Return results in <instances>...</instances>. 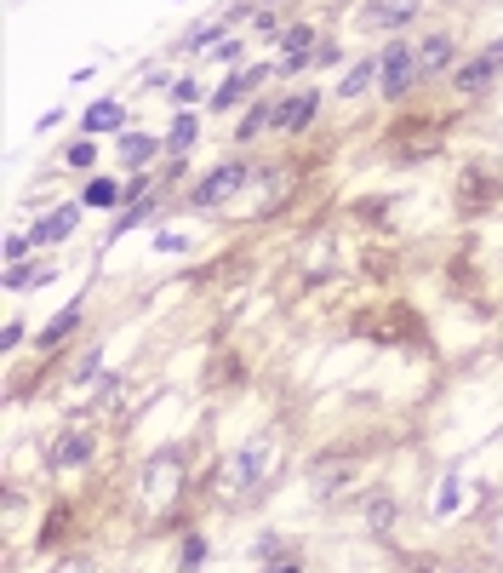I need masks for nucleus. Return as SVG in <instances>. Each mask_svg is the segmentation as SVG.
<instances>
[{"mask_svg":"<svg viewBox=\"0 0 503 573\" xmlns=\"http://www.w3.org/2000/svg\"><path fill=\"white\" fill-rule=\"evenodd\" d=\"M155 150H161V143L149 133H121V166H126V173H132V166H149Z\"/></svg>","mask_w":503,"mask_h":573,"instance_id":"nucleus-14","label":"nucleus"},{"mask_svg":"<svg viewBox=\"0 0 503 573\" xmlns=\"http://www.w3.org/2000/svg\"><path fill=\"white\" fill-rule=\"evenodd\" d=\"M52 275H58V264H6V287L29 292V287H47Z\"/></svg>","mask_w":503,"mask_h":573,"instance_id":"nucleus-13","label":"nucleus"},{"mask_svg":"<svg viewBox=\"0 0 503 573\" xmlns=\"http://www.w3.org/2000/svg\"><path fill=\"white\" fill-rule=\"evenodd\" d=\"M75 322H80V304H69L63 315H52V322L40 327V345H47V350H52V345H63V338H69V327H75Z\"/></svg>","mask_w":503,"mask_h":573,"instance_id":"nucleus-18","label":"nucleus"},{"mask_svg":"<svg viewBox=\"0 0 503 573\" xmlns=\"http://www.w3.org/2000/svg\"><path fill=\"white\" fill-rule=\"evenodd\" d=\"M29 247H35L29 236H6V264H24V259H29Z\"/></svg>","mask_w":503,"mask_h":573,"instance_id":"nucleus-25","label":"nucleus"},{"mask_svg":"<svg viewBox=\"0 0 503 573\" xmlns=\"http://www.w3.org/2000/svg\"><path fill=\"white\" fill-rule=\"evenodd\" d=\"M201 562H206V539H201V534H189V539H183V562H178V568H183V573H194Z\"/></svg>","mask_w":503,"mask_h":573,"instance_id":"nucleus-23","label":"nucleus"},{"mask_svg":"<svg viewBox=\"0 0 503 573\" xmlns=\"http://www.w3.org/2000/svg\"><path fill=\"white\" fill-rule=\"evenodd\" d=\"M280 47H287V52H315V29L309 24H292L287 35H280Z\"/></svg>","mask_w":503,"mask_h":573,"instance_id":"nucleus-21","label":"nucleus"},{"mask_svg":"<svg viewBox=\"0 0 503 573\" xmlns=\"http://www.w3.org/2000/svg\"><path fill=\"white\" fill-rule=\"evenodd\" d=\"M418 573H429V568H418ZM446 573H457V568H446Z\"/></svg>","mask_w":503,"mask_h":573,"instance_id":"nucleus-31","label":"nucleus"},{"mask_svg":"<svg viewBox=\"0 0 503 573\" xmlns=\"http://www.w3.org/2000/svg\"><path fill=\"white\" fill-rule=\"evenodd\" d=\"M366 527H372V534H389V527H395V499H389V493L366 499Z\"/></svg>","mask_w":503,"mask_h":573,"instance_id":"nucleus-16","label":"nucleus"},{"mask_svg":"<svg viewBox=\"0 0 503 573\" xmlns=\"http://www.w3.org/2000/svg\"><path fill=\"white\" fill-rule=\"evenodd\" d=\"M92 430H86V424H69V430H63L58 441H52V453H47V471H75V464H86L92 459Z\"/></svg>","mask_w":503,"mask_h":573,"instance_id":"nucleus-5","label":"nucleus"},{"mask_svg":"<svg viewBox=\"0 0 503 573\" xmlns=\"http://www.w3.org/2000/svg\"><path fill=\"white\" fill-rule=\"evenodd\" d=\"M240 58V40H217L212 47V63H235Z\"/></svg>","mask_w":503,"mask_h":573,"instance_id":"nucleus-27","label":"nucleus"},{"mask_svg":"<svg viewBox=\"0 0 503 573\" xmlns=\"http://www.w3.org/2000/svg\"><path fill=\"white\" fill-rule=\"evenodd\" d=\"M194 133H201V126H194V115H178V121H172V133H166V150L183 161V150L194 143Z\"/></svg>","mask_w":503,"mask_h":573,"instance_id":"nucleus-19","label":"nucleus"},{"mask_svg":"<svg viewBox=\"0 0 503 573\" xmlns=\"http://www.w3.org/2000/svg\"><path fill=\"white\" fill-rule=\"evenodd\" d=\"M275 573H298V568H292V562H287V568H275Z\"/></svg>","mask_w":503,"mask_h":573,"instance_id":"nucleus-30","label":"nucleus"},{"mask_svg":"<svg viewBox=\"0 0 503 573\" xmlns=\"http://www.w3.org/2000/svg\"><path fill=\"white\" fill-rule=\"evenodd\" d=\"M126 126V103H92V110H86V121H80V138H92V133H121Z\"/></svg>","mask_w":503,"mask_h":573,"instance_id":"nucleus-10","label":"nucleus"},{"mask_svg":"<svg viewBox=\"0 0 503 573\" xmlns=\"http://www.w3.org/2000/svg\"><path fill=\"white\" fill-rule=\"evenodd\" d=\"M264 6H275V0H264Z\"/></svg>","mask_w":503,"mask_h":573,"instance_id":"nucleus-32","label":"nucleus"},{"mask_svg":"<svg viewBox=\"0 0 503 573\" xmlns=\"http://www.w3.org/2000/svg\"><path fill=\"white\" fill-rule=\"evenodd\" d=\"M63 573H86V562H69V568H63Z\"/></svg>","mask_w":503,"mask_h":573,"instance_id":"nucleus-29","label":"nucleus"},{"mask_svg":"<svg viewBox=\"0 0 503 573\" xmlns=\"http://www.w3.org/2000/svg\"><path fill=\"white\" fill-rule=\"evenodd\" d=\"M92 161H98V150H92V138H80L75 150H69V166H86V173H92Z\"/></svg>","mask_w":503,"mask_h":573,"instance_id":"nucleus-24","label":"nucleus"},{"mask_svg":"<svg viewBox=\"0 0 503 573\" xmlns=\"http://www.w3.org/2000/svg\"><path fill=\"white\" fill-rule=\"evenodd\" d=\"M194 98H201V87H194L189 75H183V80H172V103H194Z\"/></svg>","mask_w":503,"mask_h":573,"instance_id":"nucleus-26","label":"nucleus"},{"mask_svg":"<svg viewBox=\"0 0 503 573\" xmlns=\"http://www.w3.org/2000/svg\"><path fill=\"white\" fill-rule=\"evenodd\" d=\"M264 126H275V110H269V103H257V110H252L246 121H240V138H257Z\"/></svg>","mask_w":503,"mask_h":573,"instance_id":"nucleus-22","label":"nucleus"},{"mask_svg":"<svg viewBox=\"0 0 503 573\" xmlns=\"http://www.w3.org/2000/svg\"><path fill=\"white\" fill-rule=\"evenodd\" d=\"M264 464H269V436H252L246 448H240V453L224 464L217 487H224V493H252V487L264 482Z\"/></svg>","mask_w":503,"mask_h":573,"instance_id":"nucleus-1","label":"nucleus"},{"mask_svg":"<svg viewBox=\"0 0 503 573\" xmlns=\"http://www.w3.org/2000/svg\"><path fill=\"white\" fill-rule=\"evenodd\" d=\"M343 482H349V471H343V464H320V471H309V487H315V499H332Z\"/></svg>","mask_w":503,"mask_h":573,"instance_id":"nucleus-17","label":"nucleus"},{"mask_svg":"<svg viewBox=\"0 0 503 573\" xmlns=\"http://www.w3.org/2000/svg\"><path fill=\"white\" fill-rule=\"evenodd\" d=\"M315 110H320V92H292L275 110V133H303V126L315 121Z\"/></svg>","mask_w":503,"mask_h":573,"instance_id":"nucleus-8","label":"nucleus"},{"mask_svg":"<svg viewBox=\"0 0 503 573\" xmlns=\"http://www.w3.org/2000/svg\"><path fill=\"white\" fill-rule=\"evenodd\" d=\"M75 218H80V207H58V212H47V218H40L35 229H29V241L35 247H47V241H63L75 229Z\"/></svg>","mask_w":503,"mask_h":573,"instance_id":"nucleus-11","label":"nucleus"},{"mask_svg":"<svg viewBox=\"0 0 503 573\" xmlns=\"http://www.w3.org/2000/svg\"><path fill=\"white\" fill-rule=\"evenodd\" d=\"M383 75V63L378 58H361V63H349L343 80H338V98H366V87Z\"/></svg>","mask_w":503,"mask_h":573,"instance_id":"nucleus-12","label":"nucleus"},{"mask_svg":"<svg viewBox=\"0 0 503 573\" xmlns=\"http://www.w3.org/2000/svg\"><path fill=\"white\" fill-rule=\"evenodd\" d=\"M264 80H269V63H257V69H240V75H229L224 87L212 92V110H217V115H224V110H235V103L246 98V92H257Z\"/></svg>","mask_w":503,"mask_h":573,"instance_id":"nucleus-7","label":"nucleus"},{"mask_svg":"<svg viewBox=\"0 0 503 573\" xmlns=\"http://www.w3.org/2000/svg\"><path fill=\"white\" fill-rule=\"evenodd\" d=\"M457 493H464V482L446 476V482H441V493H435V516H452V511H457Z\"/></svg>","mask_w":503,"mask_h":573,"instance_id":"nucleus-20","label":"nucleus"},{"mask_svg":"<svg viewBox=\"0 0 503 573\" xmlns=\"http://www.w3.org/2000/svg\"><path fill=\"white\" fill-rule=\"evenodd\" d=\"M412 17H418V0H366L361 6L366 29H406Z\"/></svg>","mask_w":503,"mask_h":573,"instance_id":"nucleus-6","label":"nucleus"},{"mask_svg":"<svg viewBox=\"0 0 503 573\" xmlns=\"http://www.w3.org/2000/svg\"><path fill=\"white\" fill-rule=\"evenodd\" d=\"M246 178H252V166L246 161H224L217 166V173H206L201 184H194V207H224L229 196H240V189H246Z\"/></svg>","mask_w":503,"mask_h":573,"instance_id":"nucleus-3","label":"nucleus"},{"mask_svg":"<svg viewBox=\"0 0 503 573\" xmlns=\"http://www.w3.org/2000/svg\"><path fill=\"white\" fill-rule=\"evenodd\" d=\"M452 58H457L452 35H446V29H435L424 47H418V69H424V75H452Z\"/></svg>","mask_w":503,"mask_h":573,"instance_id":"nucleus-9","label":"nucleus"},{"mask_svg":"<svg viewBox=\"0 0 503 573\" xmlns=\"http://www.w3.org/2000/svg\"><path fill=\"white\" fill-rule=\"evenodd\" d=\"M498 69H503V40L498 47H487L480 58H469V63H457L452 69V92H464V98H480L498 80Z\"/></svg>","mask_w":503,"mask_h":573,"instance_id":"nucleus-4","label":"nucleus"},{"mask_svg":"<svg viewBox=\"0 0 503 573\" xmlns=\"http://www.w3.org/2000/svg\"><path fill=\"white\" fill-rule=\"evenodd\" d=\"M257 29H264V35H287V29H280V17L264 6V12H257Z\"/></svg>","mask_w":503,"mask_h":573,"instance_id":"nucleus-28","label":"nucleus"},{"mask_svg":"<svg viewBox=\"0 0 503 573\" xmlns=\"http://www.w3.org/2000/svg\"><path fill=\"white\" fill-rule=\"evenodd\" d=\"M80 201H86V207H121V201H126V189H121L115 178H86Z\"/></svg>","mask_w":503,"mask_h":573,"instance_id":"nucleus-15","label":"nucleus"},{"mask_svg":"<svg viewBox=\"0 0 503 573\" xmlns=\"http://www.w3.org/2000/svg\"><path fill=\"white\" fill-rule=\"evenodd\" d=\"M378 63H383V75H378V80H383V98H389V103H401V98L412 92V80L424 75V69H418V52H412L406 40H395L389 52H378Z\"/></svg>","mask_w":503,"mask_h":573,"instance_id":"nucleus-2","label":"nucleus"}]
</instances>
